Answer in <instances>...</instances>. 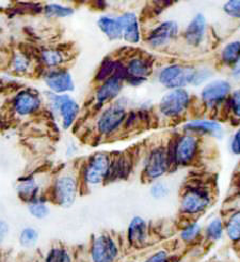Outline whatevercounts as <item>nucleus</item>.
<instances>
[{
    "mask_svg": "<svg viewBox=\"0 0 240 262\" xmlns=\"http://www.w3.org/2000/svg\"><path fill=\"white\" fill-rule=\"evenodd\" d=\"M200 73L189 68L182 66H170L164 68L159 74V81L167 88L181 89L187 84L200 82Z\"/></svg>",
    "mask_w": 240,
    "mask_h": 262,
    "instance_id": "nucleus-1",
    "label": "nucleus"
},
{
    "mask_svg": "<svg viewBox=\"0 0 240 262\" xmlns=\"http://www.w3.org/2000/svg\"><path fill=\"white\" fill-rule=\"evenodd\" d=\"M189 94L183 89H174L162 98L159 108L166 117H175L185 112L189 104Z\"/></svg>",
    "mask_w": 240,
    "mask_h": 262,
    "instance_id": "nucleus-2",
    "label": "nucleus"
},
{
    "mask_svg": "<svg viewBox=\"0 0 240 262\" xmlns=\"http://www.w3.org/2000/svg\"><path fill=\"white\" fill-rule=\"evenodd\" d=\"M111 163L106 154H95L89 161L85 170V179L89 184H100L109 174Z\"/></svg>",
    "mask_w": 240,
    "mask_h": 262,
    "instance_id": "nucleus-3",
    "label": "nucleus"
},
{
    "mask_svg": "<svg viewBox=\"0 0 240 262\" xmlns=\"http://www.w3.org/2000/svg\"><path fill=\"white\" fill-rule=\"evenodd\" d=\"M77 194V181L73 176L64 174L58 178L55 184V197L62 207H70L74 204Z\"/></svg>",
    "mask_w": 240,
    "mask_h": 262,
    "instance_id": "nucleus-4",
    "label": "nucleus"
},
{
    "mask_svg": "<svg viewBox=\"0 0 240 262\" xmlns=\"http://www.w3.org/2000/svg\"><path fill=\"white\" fill-rule=\"evenodd\" d=\"M117 253V246L110 236L103 234L94 240L91 253L93 262H114Z\"/></svg>",
    "mask_w": 240,
    "mask_h": 262,
    "instance_id": "nucleus-5",
    "label": "nucleus"
},
{
    "mask_svg": "<svg viewBox=\"0 0 240 262\" xmlns=\"http://www.w3.org/2000/svg\"><path fill=\"white\" fill-rule=\"evenodd\" d=\"M208 205L209 196L207 192L201 188H194L185 194L182 201V209L186 213L196 214L205 210Z\"/></svg>",
    "mask_w": 240,
    "mask_h": 262,
    "instance_id": "nucleus-6",
    "label": "nucleus"
},
{
    "mask_svg": "<svg viewBox=\"0 0 240 262\" xmlns=\"http://www.w3.org/2000/svg\"><path fill=\"white\" fill-rule=\"evenodd\" d=\"M125 119V111L122 107L112 106L105 111L99 119L98 127L102 134H110L122 124Z\"/></svg>",
    "mask_w": 240,
    "mask_h": 262,
    "instance_id": "nucleus-7",
    "label": "nucleus"
},
{
    "mask_svg": "<svg viewBox=\"0 0 240 262\" xmlns=\"http://www.w3.org/2000/svg\"><path fill=\"white\" fill-rule=\"evenodd\" d=\"M169 166V159L164 149H155L148 158L146 164V173L151 179H156L162 176Z\"/></svg>",
    "mask_w": 240,
    "mask_h": 262,
    "instance_id": "nucleus-8",
    "label": "nucleus"
},
{
    "mask_svg": "<svg viewBox=\"0 0 240 262\" xmlns=\"http://www.w3.org/2000/svg\"><path fill=\"white\" fill-rule=\"evenodd\" d=\"M231 86L225 80H215L207 85L202 91V99L209 106L221 102L229 94Z\"/></svg>",
    "mask_w": 240,
    "mask_h": 262,
    "instance_id": "nucleus-9",
    "label": "nucleus"
},
{
    "mask_svg": "<svg viewBox=\"0 0 240 262\" xmlns=\"http://www.w3.org/2000/svg\"><path fill=\"white\" fill-rule=\"evenodd\" d=\"M177 34V25L175 21H165L155 28L149 37V43L155 47L166 44Z\"/></svg>",
    "mask_w": 240,
    "mask_h": 262,
    "instance_id": "nucleus-10",
    "label": "nucleus"
},
{
    "mask_svg": "<svg viewBox=\"0 0 240 262\" xmlns=\"http://www.w3.org/2000/svg\"><path fill=\"white\" fill-rule=\"evenodd\" d=\"M45 81L51 90L57 93H63L74 89L73 79L65 71H55L50 73L46 76Z\"/></svg>",
    "mask_w": 240,
    "mask_h": 262,
    "instance_id": "nucleus-11",
    "label": "nucleus"
},
{
    "mask_svg": "<svg viewBox=\"0 0 240 262\" xmlns=\"http://www.w3.org/2000/svg\"><path fill=\"white\" fill-rule=\"evenodd\" d=\"M40 104V98L37 94L30 91H22L18 93L14 100L15 111L21 116H27L37 112Z\"/></svg>",
    "mask_w": 240,
    "mask_h": 262,
    "instance_id": "nucleus-12",
    "label": "nucleus"
},
{
    "mask_svg": "<svg viewBox=\"0 0 240 262\" xmlns=\"http://www.w3.org/2000/svg\"><path fill=\"white\" fill-rule=\"evenodd\" d=\"M122 28L124 39L129 43H138L140 41V29L137 16L134 13H124L117 18Z\"/></svg>",
    "mask_w": 240,
    "mask_h": 262,
    "instance_id": "nucleus-13",
    "label": "nucleus"
},
{
    "mask_svg": "<svg viewBox=\"0 0 240 262\" xmlns=\"http://www.w3.org/2000/svg\"><path fill=\"white\" fill-rule=\"evenodd\" d=\"M150 73V66L142 58H134L126 68V78L134 85L141 84Z\"/></svg>",
    "mask_w": 240,
    "mask_h": 262,
    "instance_id": "nucleus-14",
    "label": "nucleus"
},
{
    "mask_svg": "<svg viewBox=\"0 0 240 262\" xmlns=\"http://www.w3.org/2000/svg\"><path fill=\"white\" fill-rule=\"evenodd\" d=\"M197 140L192 136H185L178 141L175 148V161L178 164H187L194 159L197 151Z\"/></svg>",
    "mask_w": 240,
    "mask_h": 262,
    "instance_id": "nucleus-15",
    "label": "nucleus"
},
{
    "mask_svg": "<svg viewBox=\"0 0 240 262\" xmlns=\"http://www.w3.org/2000/svg\"><path fill=\"white\" fill-rule=\"evenodd\" d=\"M122 89V79L116 76H112L104 81L102 87L96 94V101L100 104H104L107 101L112 100Z\"/></svg>",
    "mask_w": 240,
    "mask_h": 262,
    "instance_id": "nucleus-16",
    "label": "nucleus"
},
{
    "mask_svg": "<svg viewBox=\"0 0 240 262\" xmlns=\"http://www.w3.org/2000/svg\"><path fill=\"white\" fill-rule=\"evenodd\" d=\"M205 32V18L199 14L191 20L186 30V40L191 45H199Z\"/></svg>",
    "mask_w": 240,
    "mask_h": 262,
    "instance_id": "nucleus-17",
    "label": "nucleus"
},
{
    "mask_svg": "<svg viewBox=\"0 0 240 262\" xmlns=\"http://www.w3.org/2000/svg\"><path fill=\"white\" fill-rule=\"evenodd\" d=\"M59 110L62 117L63 127L68 128L71 124L74 123L75 119L79 113V105L77 104L76 101L65 95V98L61 103V106H60Z\"/></svg>",
    "mask_w": 240,
    "mask_h": 262,
    "instance_id": "nucleus-18",
    "label": "nucleus"
},
{
    "mask_svg": "<svg viewBox=\"0 0 240 262\" xmlns=\"http://www.w3.org/2000/svg\"><path fill=\"white\" fill-rule=\"evenodd\" d=\"M147 236V224L143 219L137 216L131 220L128 227V239L134 245H141Z\"/></svg>",
    "mask_w": 240,
    "mask_h": 262,
    "instance_id": "nucleus-19",
    "label": "nucleus"
},
{
    "mask_svg": "<svg viewBox=\"0 0 240 262\" xmlns=\"http://www.w3.org/2000/svg\"><path fill=\"white\" fill-rule=\"evenodd\" d=\"M100 29L111 40L119 39L123 35L122 28L119 26L117 19H113L108 16H103L98 20Z\"/></svg>",
    "mask_w": 240,
    "mask_h": 262,
    "instance_id": "nucleus-20",
    "label": "nucleus"
},
{
    "mask_svg": "<svg viewBox=\"0 0 240 262\" xmlns=\"http://www.w3.org/2000/svg\"><path fill=\"white\" fill-rule=\"evenodd\" d=\"M17 190H18V195L22 199L33 200L38 193V185L35 184L34 180H32V179H27V180L19 182Z\"/></svg>",
    "mask_w": 240,
    "mask_h": 262,
    "instance_id": "nucleus-21",
    "label": "nucleus"
},
{
    "mask_svg": "<svg viewBox=\"0 0 240 262\" xmlns=\"http://www.w3.org/2000/svg\"><path fill=\"white\" fill-rule=\"evenodd\" d=\"M240 58V42H232L227 44L222 52V60L227 63L232 64L236 63Z\"/></svg>",
    "mask_w": 240,
    "mask_h": 262,
    "instance_id": "nucleus-22",
    "label": "nucleus"
},
{
    "mask_svg": "<svg viewBox=\"0 0 240 262\" xmlns=\"http://www.w3.org/2000/svg\"><path fill=\"white\" fill-rule=\"evenodd\" d=\"M186 128L192 130H202V132H209V133H217L220 132V125L215 122L207 121V120H200L190 122L186 125Z\"/></svg>",
    "mask_w": 240,
    "mask_h": 262,
    "instance_id": "nucleus-23",
    "label": "nucleus"
},
{
    "mask_svg": "<svg viewBox=\"0 0 240 262\" xmlns=\"http://www.w3.org/2000/svg\"><path fill=\"white\" fill-rule=\"evenodd\" d=\"M227 235L231 240L238 241L240 240V211L235 213L227 223L226 227Z\"/></svg>",
    "mask_w": 240,
    "mask_h": 262,
    "instance_id": "nucleus-24",
    "label": "nucleus"
},
{
    "mask_svg": "<svg viewBox=\"0 0 240 262\" xmlns=\"http://www.w3.org/2000/svg\"><path fill=\"white\" fill-rule=\"evenodd\" d=\"M39 239L38 231L33 228H25L19 235V243L23 247H32L37 244Z\"/></svg>",
    "mask_w": 240,
    "mask_h": 262,
    "instance_id": "nucleus-25",
    "label": "nucleus"
},
{
    "mask_svg": "<svg viewBox=\"0 0 240 262\" xmlns=\"http://www.w3.org/2000/svg\"><path fill=\"white\" fill-rule=\"evenodd\" d=\"M45 12L48 16H57V17H65L73 14V9L69 7H64L60 5H48L45 8Z\"/></svg>",
    "mask_w": 240,
    "mask_h": 262,
    "instance_id": "nucleus-26",
    "label": "nucleus"
},
{
    "mask_svg": "<svg viewBox=\"0 0 240 262\" xmlns=\"http://www.w3.org/2000/svg\"><path fill=\"white\" fill-rule=\"evenodd\" d=\"M44 63L50 67H56L63 61V55L56 50H46L42 54Z\"/></svg>",
    "mask_w": 240,
    "mask_h": 262,
    "instance_id": "nucleus-27",
    "label": "nucleus"
},
{
    "mask_svg": "<svg viewBox=\"0 0 240 262\" xmlns=\"http://www.w3.org/2000/svg\"><path fill=\"white\" fill-rule=\"evenodd\" d=\"M29 212L31 215L35 219H45L50 214V209L44 204V202L33 200L29 205Z\"/></svg>",
    "mask_w": 240,
    "mask_h": 262,
    "instance_id": "nucleus-28",
    "label": "nucleus"
},
{
    "mask_svg": "<svg viewBox=\"0 0 240 262\" xmlns=\"http://www.w3.org/2000/svg\"><path fill=\"white\" fill-rule=\"evenodd\" d=\"M207 236L210 240L217 241L219 240L222 235V223L219 219H215L209 223L206 229Z\"/></svg>",
    "mask_w": 240,
    "mask_h": 262,
    "instance_id": "nucleus-29",
    "label": "nucleus"
},
{
    "mask_svg": "<svg viewBox=\"0 0 240 262\" xmlns=\"http://www.w3.org/2000/svg\"><path fill=\"white\" fill-rule=\"evenodd\" d=\"M45 262H71V260L64 249L54 248L48 254Z\"/></svg>",
    "mask_w": 240,
    "mask_h": 262,
    "instance_id": "nucleus-30",
    "label": "nucleus"
},
{
    "mask_svg": "<svg viewBox=\"0 0 240 262\" xmlns=\"http://www.w3.org/2000/svg\"><path fill=\"white\" fill-rule=\"evenodd\" d=\"M200 225L198 224H192L190 226H188V227L186 229L183 230L182 232V239L186 242H190L192 240H195L197 235L200 233Z\"/></svg>",
    "mask_w": 240,
    "mask_h": 262,
    "instance_id": "nucleus-31",
    "label": "nucleus"
},
{
    "mask_svg": "<svg viewBox=\"0 0 240 262\" xmlns=\"http://www.w3.org/2000/svg\"><path fill=\"white\" fill-rule=\"evenodd\" d=\"M224 11L232 17L240 18V0H232L224 5Z\"/></svg>",
    "mask_w": 240,
    "mask_h": 262,
    "instance_id": "nucleus-32",
    "label": "nucleus"
},
{
    "mask_svg": "<svg viewBox=\"0 0 240 262\" xmlns=\"http://www.w3.org/2000/svg\"><path fill=\"white\" fill-rule=\"evenodd\" d=\"M29 68V59H27L25 56L18 55L14 59V69L18 72H25Z\"/></svg>",
    "mask_w": 240,
    "mask_h": 262,
    "instance_id": "nucleus-33",
    "label": "nucleus"
},
{
    "mask_svg": "<svg viewBox=\"0 0 240 262\" xmlns=\"http://www.w3.org/2000/svg\"><path fill=\"white\" fill-rule=\"evenodd\" d=\"M167 187L162 183H156L151 188V193L155 198H162L167 195Z\"/></svg>",
    "mask_w": 240,
    "mask_h": 262,
    "instance_id": "nucleus-34",
    "label": "nucleus"
},
{
    "mask_svg": "<svg viewBox=\"0 0 240 262\" xmlns=\"http://www.w3.org/2000/svg\"><path fill=\"white\" fill-rule=\"evenodd\" d=\"M232 107L236 116L240 117V90L234 92L232 97Z\"/></svg>",
    "mask_w": 240,
    "mask_h": 262,
    "instance_id": "nucleus-35",
    "label": "nucleus"
},
{
    "mask_svg": "<svg viewBox=\"0 0 240 262\" xmlns=\"http://www.w3.org/2000/svg\"><path fill=\"white\" fill-rule=\"evenodd\" d=\"M167 261V254L163 251L158 252L151 256L149 259H147L144 262H166Z\"/></svg>",
    "mask_w": 240,
    "mask_h": 262,
    "instance_id": "nucleus-36",
    "label": "nucleus"
},
{
    "mask_svg": "<svg viewBox=\"0 0 240 262\" xmlns=\"http://www.w3.org/2000/svg\"><path fill=\"white\" fill-rule=\"evenodd\" d=\"M232 151L235 154H240V129L235 134L232 141Z\"/></svg>",
    "mask_w": 240,
    "mask_h": 262,
    "instance_id": "nucleus-37",
    "label": "nucleus"
},
{
    "mask_svg": "<svg viewBox=\"0 0 240 262\" xmlns=\"http://www.w3.org/2000/svg\"><path fill=\"white\" fill-rule=\"evenodd\" d=\"M8 233V225L4 221H0V243H2Z\"/></svg>",
    "mask_w": 240,
    "mask_h": 262,
    "instance_id": "nucleus-38",
    "label": "nucleus"
},
{
    "mask_svg": "<svg viewBox=\"0 0 240 262\" xmlns=\"http://www.w3.org/2000/svg\"><path fill=\"white\" fill-rule=\"evenodd\" d=\"M235 73L236 74H238V73H240V58H239V60L236 62V68H235Z\"/></svg>",
    "mask_w": 240,
    "mask_h": 262,
    "instance_id": "nucleus-39",
    "label": "nucleus"
},
{
    "mask_svg": "<svg viewBox=\"0 0 240 262\" xmlns=\"http://www.w3.org/2000/svg\"><path fill=\"white\" fill-rule=\"evenodd\" d=\"M238 186H239V189H240V183H239V185H238Z\"/></svg>",
    "mask_w": 240,
    "mask_h": 262,
    "instance_id": "nucleus-40",
    "label": "nucleus"
}]
</instances>
